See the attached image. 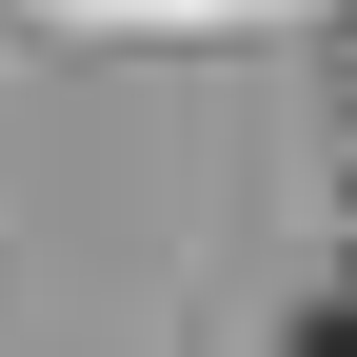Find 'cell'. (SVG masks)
Instances as JSON below:
<instances>
[{
    "mask_svg": "<svg viewBox=\"0 0 357 357\" xmlns=\"http://www.w3.org/2000/svg\"><path fill=\"white\" fill-rule=\"evenodd\" d=\"M298 357H357V278H337V298H298Z\"/></svg>",
    "mask_w": 357,
    "mask_h": 357,
    "instance_id": "cell-1",
    "label": "cell"
}]
</instances>
